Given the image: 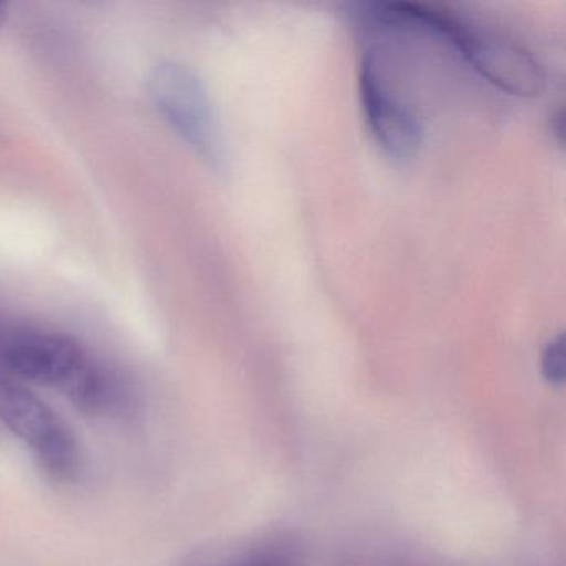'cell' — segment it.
I'll list each match as a JSON object with an SVG mask.
<instances>
[{
	"label": "cell",
	"instance_id": "cell-3",
	"mask_svg": "<svg viewBox=\"0 0 566 566\" xmlns=\"http://www.w3.org/2000/svg\"><path fill=\"white\" fill-rule=\"evenodd\" d=\"M150 97L171 130L213 171L228 167L227 142L210 95L187 65L164 62L150 77Z\"/></svg>",
	"mask_w": 566,
	"mask_h": 566
},
{
	"label": "cell",
	"instance_id": "cell-7",
	"mask_svg": "<svg viewBox=\"0 0 566 566\" xmlns=\"http://www.w3.org/2000/svg\"><path fill=\"white\" fill-rule=\"evenodd\" d=\"M234 566H276L273 563H244V565H234Z\"/></svg>",
	"mask_w": 566,
	"mask_h": 566
},
{
	"label": "cell",
	"instance_id": "cell-4",
	"mask_svg": "<svg viewBox=\"0 0 566 566\" xmlns=\"http://www.w3.org/2000/svg\"><path fill=\"white\" fill-rule=\"evenodd\" d=\"M0 423L24 443L42 469L72 482L82 469V453L64 420L22 380L0 373Z\"/></svg>",
	"mask_w": 566,
	"mask_h": 566
},
{
	"label": "cell",
	"instance_id": "cell-6",
	"mask_svg": "<svg viewBox=\"0 0 566 566\" xmlns=\"http://www.w3.org/2000/svg\"><path fill=\"white\" fill-rule=\"evenodd\" d=\"M542 373L546 382L552 386H562L565 382V339H563V334L553 337L543 349Z\"/></svg>",
	"mask_w": 566,
	"mask_h": 566
},
{
	"label": "cell",
	"instance_id": "cell-5",
	"mask_svg": "<svg viewBox=\"0 0 566 566\" xmlns=\"http://www.w3.org/2000/svg\"><path fill=\"white\" fill-rule=\"evenodd\" d=\"M359 92L364 117L384 154L400 161L416 157L422 147V124L413 108L394 91L374 51H367L360 62Z\"/></svg>",
	"mask_w": 566,
	"mask_h": 566
},
{
	"label": "cell",
	"instance_id": "cell-1",
	"mask_svg": "<svg viewBox=\"0 0 566 566\" xmlns=\"http://www.w3.org/2000/svg\"><path fill=\"white\" fill-rule=\"evenodd\" d=\"M377 22L387 28L426 32L450 45L483 81L520 98H535L546 88L543 65L522 45L480 31L446 11L429 6L396 2L376 6Z\"/></svg>",
	"mask_w": 566,
	"mask_h": 566
},
{
	"label": "cell",
	"instance_id": "cell-8",
	"mask_svg": "<svg viewBox=\"0 0 566 566\" xmlns=\"http://www.w3.org/2000/svg\"><path fill=\"white\" fill-rule=\"evenodd\" d=\"M4 19V6H0V22Z\"/></svg>",
	"mask_w": 566,
	"mask_h": 566
},
{
	"label": "cell",
	"instance_id": "cell-2",
	"mask_svg": "<svg viewBox=\"0 0 566 566\" xmlns=\"http://www.w3.org/2000/svg\"><path fill=\"white\" fill-rule=\"evenodd\" d=\"M0 363L15 379L44 384L71 397L88 412L112 413L124 402L117 379L69 337L24 331L0 344Z\"/></svg>",
	"mask_w": 566,
	"mask_h": 566
}]
</instances>
